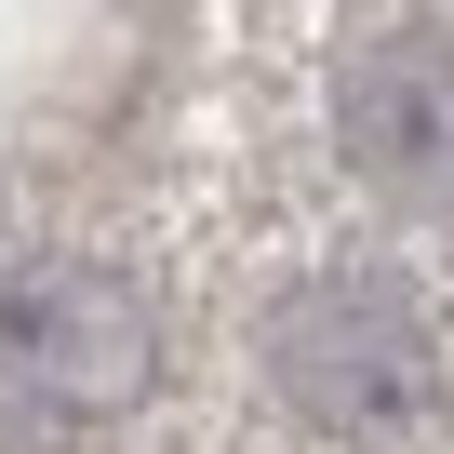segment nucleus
Wrapping results in <instances>:
<instances>
[{"instance_id": "nucleus-3", "label": "nucleus", "mask_w": 454, "mask_h": 454, "mask_svg": "<svg viewBox=\"0 0 454 454\" xmlns=\"http://www.w3.org/2000/svg\"><path fill=\"white\" fill-rule=\"evenodd\" d=\"M334 147L387 200H454V41L441 27H374L334 67Z\"/></svg>"}, {"instance_id": "nucleus-2", "label": "nucleus", "mask_w": 454, "mask_h": 454, "mask_svg": "<svg viewBox=\"0 0 454 454\" xmlns=\"http://www.w3.org/2000/svg\"><path fill=\"white\" fill-rule=\"evenodd\" d=\"M0 374L41 414H134L160 374V321L94 254H14L0 268Z\"/></svg>"}, {"instance_id": "nucleus-1", "label": "nucleus", "mask_w": 454, "mask_h": 454, "mask_svg": "<svg viewBox=\"0 0 454 454\" xmlns=\"http://www.w3.org/2000/svg\"><path fill=\"white\" fill-rule=\"evenodd\" d=\"M268 374H281V401H294L308 427H334V441H387V427L427 414L441 348H427L414 281H387V268H321V281L281 294V321H268Z\"/></svg>"}]
</instances>
